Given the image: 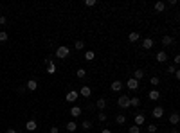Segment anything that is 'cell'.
I'll use <instances>...</instances> for the list:
<instances>
[{"instance_id":"6da1fadb","label":"cell","mask_w":180,"mask_h":133,"mask_svg":"<svg viewBox=\"0 0 180 133\" xmlns=\"http://www.w3.org/2000/svg\"><path fill=\"white\" fill-rule=\"evenodd\" d=\"M69 56H70V49H69V47H65V45H59V47L56 49V58L65 59V58H69Z\"/></svg>"},{"instance_id":"7a4b0ae2","label":"cell","mask_w":180,"mask_h":133,"mask_svg":"<svg viewBox=\"0 0 180 133\" xmlns=\"http://www.w3.org/2000/svg\"><path fill=\"white\" fill-rule=\"evenodd\" d=\"M78 97H79V94L76 90H69V92H67V95H65V101L67 103H76Z\"/></svg>"},{"instance_id":"3957f363","label":"cell","mask_w":180,"mask_h":133,"mask_svg":"<svg viewBox=\"0 0 180 133\" xmlns=\"http://www.w3.org/2000/svg\"><path fill=\"white\" fill-rule=\"evenodd\" d=\"M117 106L119 108H130V97L128 95H121L117 99Z\"/></svg>"},{"instance_id":"277c9868","label":"cell","mask_w":180,"mask_h":133,"mask_svg":"<svg viewBox=\"0 0 180 133\" xmlns=\"http://www.w3.org/2000/svg\"><path fill=\"white\" fill-rule=\"evenodd\" d=\"M45 65H47V74L49 76H54L56 74V65H54V61H52V59H45Z\"/></svg>"},{"instance_id":"5b68a950","label":"cell","mask_w":180,"mask_h":133,"mask_svg":"<svg viewBox=\"0 0 180 133\" xmlns=\"http://www.w3.org/2000/svg\"><path fill=\"white\" fill-rule=\"evenodd\" d=\"M151 115L155 117V119H162L164 117V108H162V106H155L153 112H151Z\"/></svg>"},{"instance_id":"8992f818","label":"cell","mask_w":180,"mask_h":133,"mask_svg":"<svg viewBox=\"0 0 180 133\" xmlns=\"http://www.w3.org/2000/svg\"><path fill=\"white\" fill-rule=\"evenodd\" d=\"M78 94H79V95H83V97L86 99V97H90V95H92V88H90V86H81Z\"/></svg>"},{"instance_id":"52a82bcc","label":"cell","mask_w":180,"mask_h":133,"mask_svg":"<svg viewBox=\"0 0 180 133\" xmlns=\"http://www.w3.org/2000/svg\"><path fill=\"white\" fill-rule=\"evenodd\" d=\"M81 114H83V108H81V106H72V108H70V115L74 117V119H78Z\"/></svg>"},{"instance_id":"ba28073f","label":"cell","mask_w":180,"mask_h":133,"mask_svg":"<svg viewBox=\"0 0 180 133\" xmlns=\"http://www.w3.org/2000/svg\"><path fill=\"white\" fill-rule=\"evenodd\" d=\"M25 88H27L29 92H34L38 88V83H36V79H29L27 83H25Z\"/></svg>"},{"instance_id":"9c48e42d","label":"cell","mask_w":180,"mask_h":133,"mask_svg":"<svg viewBox=\"0 0 180 133\" xmlns=\"http://www.w3.org/2000/svg\"><path fill=\"white\" fill-rule=\"evenodd\" d=\"M126 86H128V88L130 90H133V92H135L137 88H139V81H137V79H128V81H126Z\"/></svg>"},{"instance_id":"30bf717a","label":"cell","mask_w":180,"mask_h":133,"mask_svg":"<svg viewBox=\"0 0 180 133\" xmlns=\"http://www.w3.org/2000/svg\"><path fill=\"white\" fill-rule=\"evenodd\" d=\"M36 128H38V122L34 121V119H31V121L25 122V130H27V131H34Z\"/></svg>"},{"instance_id":"8fae6325","label":"cell","mask_w":180,"mask_h":133,"mask_svg":"<svg viewBox=\"0 0 180 133\" xmlns=\"http://www.w3.org/2000/svg\"><path fill=\"white\" fill-rule=\"evenodd\" d=\"M148 97H150V101H158V99H160V92L158 90H150Z\"/></svg>"},{"instance_id":"7c38bea8","label":"cell","mask_w":180,"mask_h":133,"mask_svg":"<svg viewBox=\"0 0 180 133\" xmlns=\"http://www.w3.org/2000/svg\"><path fill=\"white\" fill-rule=\"evenodd\" d=\"M146 122V117H144V114H135V126H139V128H141V126Z\"/></svg>"},{"instance_id":"4fadbf2b","label":"cell","mask_w":180,"mask_h":133,"mask_svg":"<svg viewBox=\"0 0 180 133\" xmlns=\"http://www.w3.org/2000/svg\"><path fill=\"white\" fill-rule=\"evenodd\" d=\"M169 122H171L173 126H177V124L180 122V115H178V112H173V114L169 115Z\"/></svg>"},{"instance_id":"5bb4252c","label":"cell","mask_w":180,"mask_h":133,"mask_svg":"<svg viewBox=\"0 0 180 133\" xmlns=\"http://www.w3.org/2000/svg\"><path fill=\"white\" fill-rule=\"evenodd\" d=\"M153 43H155V42H153V40H151V38H144V40H142V49H146V50H150V49L153 47Z\"/></svg>"},{"instance_id":"9a60e30c","label":"cell","mask_w":180,"mask_h":133,"mask_svg":"<svg viewBox=\"0 0 180 133\" xmlns=\"http://www.w3.org/2000/svg\"><path fill=\"white\" fill-rule=\"evenodd\" d=\"M110 88H112V92H121V90H123V83L115 79V81H112V86H110Z\"/></svg>"},{"instance_id":"2e32d148","label":"cell","mask_w":180,"mask_h":133,"mask_svg":"<svg viewBox=\"0 0 180 133\" xmlns=\"http://www.w3.org/2000/svg\"><path fill=\"white\" fill-rule=\"evenodd\" d=\"M157 61H158V63H166V61H168V54H166L164 50L157 52Z\"/></svg>"},{"instance_id":"e0dca14e","label":"cell","mask_w":180,"mask_h":133,"mask_svg":"<svg viewBox=\"0 0 180 133\" xmlns=\"http://www.w3.org/2000/svg\"><path fill=\"white\" fill-rule=\"evenodd\" d=\"M67 130H69V133H74L78 130V124L74 121H69V122H67Z\"/></svg>"},{"instance_id":"ac0fdd59","label":"cell","mask_w":180,"mask_h":133,"mask_svg":"<svg viewBox=\"0 0 180 133\" xmlns=\"http://www.w3.org/2000/svg\"><path fill=\"white\" fill-rule=\"evenodd\" d=\"M96 106H97V108H99V110H101V112H103V110L106 108V99H104V97H101V99H97V103H96Z\"/></svg>"},{"instance_id":"d6986e66","label":"cell","mask_w":180,"mask_h":133,"mask_svg":"<svg viewBox=\"0 0 180 133\" xmlns=\"http://www.w3.org/2000/svg\"><path fill=\"white\" fill-rule=\"evenodd\" d=\"M162 45H164V47H169V45H173V38H171V36H162Z\"/></svg>"},{"instance_id":"ffe728a7","label":"cell","mask_w":180,"mask_h":133,"mask_svg":"<svg viewBox=\"0 0 180 133\" xmlns=\"http://www.w3.org/2000/svg\"><path fill=\"white\" fill-rule=\"evenodd\" d=\"M142 77H144V70L139 69V70L133 72V79H137V81H139V79H142Z\"/></svg>"},{"instance_id":"44dd1931","label":"cell","mask_w":180,"mask_h":133,"mask_svg":"<svg viewBox=\"0 0 180 133\" xmlns=\"http://www.w3.org/2000/svg\"><path fill=\"white\" fill-rule=\"evenodd\" d=\"M130 106H135V108L141 106V99L139 97H130Z\"/></svg>"},{"instance_id":"7402d4cb","label":"cell","mask_w":180,"mask_h":133,"mask_svg":"<svg viewBox=\"0 0 180 133\" xmlns=\"http://www.w3.org/2000/svg\"><path fill=\"white\" fill-rule=\"evenodd\" d=\"M94 58H96L94 50H86V52H85V59H86V61H92V59H94Z\"/></svg>"},{"instance_id":"603a6c76","label":"cell","mask_w":180,"mask_h":133,"mask_svg":"<svg viewBox=\"0 0 180 133\" xmlns=\"http://www.w3.org/2000/svg\"><path fill=\"white\" fill-rule=\"evenodd\" d=\"M164 9H166V4H164V2H155V11L162 13Z\"/></svg>"},{"instance_id":"cb8c5ba5","label":"cell","mask_w":180,"mask_h":133,"mask_svg":"<svg viewBox=\"0 0 180 133\" xmlns=\"http://www.w3.org/2000/svg\"><path fill=\"white\" fill-rule=\"evenodd\" d=\"M83 47H85V42H83V40H78V42L74 43V49H76V50H83Z\"/></svg>"},{"instance_id":"d4e9b609","label":"cell","mask_w":180,"mask_h":133,"mask_svg":"<svg viewBox=\"0 0 180 133\" xmlns=\"http://www.w3.org/2000/svg\"><path fill=\"white\" fill-rule=\"evenodd\" d=\"M76 76H78L79 79H83V77L86 76V70H85V69H78V70H76Z\"/></svg>"},{"instance_id":"484cf974","label":"cell","mask_w":180,"mask_h":133,"mask_svg":"<svg viewBox=\"0 0 180 133\" xmlns=\"http://www.w3.org/2000/svg\"><path fill=\"white\" fill-rule=\"evenodd\" d=\"M115 122H117V124H124V122H126V115H117V117H115Z\"/></svg>"},{"instance_id":"4316f807","label":"cell","mask_w":180,"mask_h":133,"mask_svg":"<svg viewBox=\"0 0 180 133\" xmlns=\"http://www.w3.org/2000/svg\"><path fill=\"white\" fill-rule=\"evenodd\" d=\"M128 40H130V42H137V40H139V32H130Z\"/></svg>"},{"instance_id":"83f0119b","label":"cell","mask_w":180,"mask_h":133,"mask_svg":"<svg viewBox=\"0 0 180 133\" xmlns=\"http://www.w3.org/2000/svg\"><path fill=\"white\" fill-rule=\"evenodd\" d=\"M150 83H151V85H153V86H157V85H158V83H160V79H158V77H157V76H153V77H150Z\"/></svg>"},{"instance_id":"f1b7e54d","label":"cell","mask_w":180,"mask_h":133,"mask_svg":"<svg viewBox=\"0 0 180 133\" xmlns=\"http://www.w3.org/2000/svg\"><path fill=\"white\" fill-rule=\"evenodd\" d=\"M7 32H5V31H0V42H7Z\"/></svg>"},{"instance_id":"f546056e","label":"cell","mask_w":180,"mask_h":133,"mask_svg":"<svg viewBox=\"0 0 180 133\" xmlns=\"http://www.w3.org/2000/svg\"><path fill=\"white\" fill-rule=\"evenodd\" d=\"M128 131H130V133H141V128L133 124V126H130V130H128Z\"/></svg>"},{"instance_id":"4dcf8cb0","label":"cell","mask_w":180,"mask_h":133,"mask_svg":"<svg viewBox=\"0 0 180 133\" xmlns=\"http://www.w3.org/2000/svg\"><path fill=\"white\" fill-rule=\"evenodd\" d=\"M81 128H83V130H90V128H92V122H90V121H83Z\"/></svg>"},{"instance_id":"1f68e13d","label":"cell","mask_w":180,"mask_h":133,"mask_svg":"<svg viewBox=\"0 0 180 133\" xmlns=\"http://www.w3.org/2000/svg\"><path fill=\"white\" fill-rule=\"evenodd\" d=\"M96 4H97L96 0H86V2H85V5H86V7H94Z\"/></svg>"},{"instance_id":"d6a6232c","label":"cell","mask_w":180,"mask_h":133,"mask_svg":"<svg viewBox=\"0 0 180 133\" xmlns=\"http://www.w3.org/2000/svg\"><path fill=\"white\" fill-rule=\"evenodd\" d=\"M157 130H158V128H157L155 124H150V126H148V133H155Z\"/></svg>"},{"instance_id":"836d02e7","label":"cell","mask_w":180,"mask_h":133,"mask_svg":"<svg viewBox=\"0 0 180 133\" xmlns=\"http://www.w3.org/2000/svg\"><path fill=\"white\" fill-rule=\"evenodd\" d=\"M99 121H101V122L106 121V114H104V112H101V114H99Z\"/></svg>"},{"instance_id":"e575fe53","label":"cell","mask_w":180,"mask_h":133,"mask_svg":"<svg viewBox=\"0 0 180 133\" xmlns=\"http://www.w3.org/2000/svg\"><path fill=\"white\" fill-rule=\"evenodd\" d=\"M49 133H59V128H56V126H52V128H51V131Z\"/></svg>"},{"instance_id":"d590c367","label":"cell","mask_w":180,"mask_h":133,"mask_svg":"<svg viewBox=\"0 0 180 133\" xmlns=\"http://www.w3.org/2000/svg\"><path fill=\"white\" fill-rule=\"evenodd\" d=\"M5 22H7V18H5V16H0V25H4Z\"/></svg>"},{"instance_id":"8d00e7d4","label":"cell","mask_w":180,"mask_h":133,"mask_svg":"<svg viewBox=\"0 0 180 133\" xmlns=\"http://www.w3.org/2000/svg\"><path fill=\"white\" fill-rule=\"evenodd\" d=\"M175 70H177V66H168V72H169V74H173Z\"/></svg>"},{"instance_id":"74e56055","label":"cell","mask_w":180,"mask_h":133,"mask_svg":"<svg viewBox=\"0 0 180 133\" xmlns=\"http://www.w3.org/2000/svg\"><path fill=\"white\" fill-rule=\"evenodd\" d=\"M173 61H175V65H178V63H180V56L177 54V56H175V59H173Z\"/></svg>"},{"instance_id":"f35d334b","label":"cell","mask_w":180,"mask_h":133,"mask_svg":"<svg viewBox=\"0 0 180 133\" xmlns=\"http://www.w3.org/2000/svg\"><path fill=\"white\" fill-rule=\"evenodd\" d=\"M173 74H175V77H177V79H180V70H178V69H177L175 72H173Z\"/></svg>"},{"instance_id":"ab89813d","label":"cell","mask_w":180,"mask_h":133,"mask_svg":"<svg viewBox=\"0 0 180 133\" xmlns=\"http://www.w3.org/2000/svg\"><path fill=\"white\" fill-rule=\"evenodd\" d=\"M5 133H18V131H16V130H13V128H9V130L5 131Z\"/></svg>"},{"instance_id":"60d3db41","label":"cell","mask_w":180,"mask_h":133,"mask_svg":"<svg viewBox=\"0 0 180 133\" xmlns=\"http://www.w3.org/2000/svg\"><path fill=\"white\" fill-rule=\"evenodd\" d=\"M101 133H112V130H103Z\"/></svg>"},{"instance_id":"b9f144b4","label":"cell","mask_w":180,"mask_h":133,"mask_svg":"<svg viewBox=\"0 0 180 133\" xmlns=\"http://www.w3.org/2000/svg\"><path fill=\"white\" fill-rule=\"evenodd\" d=\"M171 133H178V130H173V131H171Z\"/></svg>"}]
</instances>
